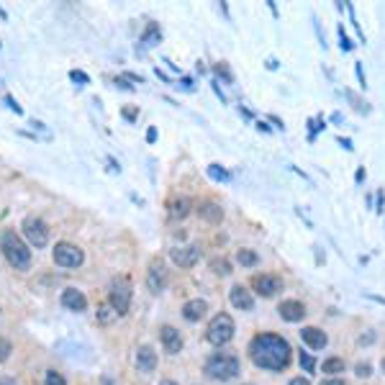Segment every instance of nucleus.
Here are the masks:
<instances>
[{
	"mask_svg": "<svg viewBox=\"0 0 385 385\" xmlns=\"http://www.w3.org/2000/svg\"><path fill=\"white\" fill-rule=\"evenodd\" d=\"M290 344L277 334H257L249 342L252 362L270 372H283L290 365Z\"/></svg>",
	"mask_w": 385,
	"mask_h": 385,
	"instance_id": "f257e3e1",
	"label": "nucleus"
},
{
	"mask_svg": "<svg viewBox=\"0 0 385 385\" xmlns=\"http://www.w3.org/2000/svg\"><path fill=\"white\" fill-rule=\"evenodd\" d=\"M0 252L6 254L10 268L16 270L31 268V249L26 247V242L16 231H3V236H0Z\"/></svg>",
	"mask_w": 385,
	"mask_h": 385,
	"instance_id": "f03ea898",
	"label": "nucleus"
},
{
	"mask_svg": "<svg viewBox=\"0 0 385 385\" xmlns=\"http://www.w3.org/2000/svg\"><path fill=\"white\" fill-rule=\"evenodd\" d=\"M239 360H236L234 354H227V352H216V354H211L206 365H203V372L211 377V380H218V383H229V380H234L239 375Z\"/></svg>",
	"mask_w": 385,
	"mask_h": 385,
	"instance_id": "7ed1b4c3",
	"label": "nucleus"
},
{
	"mask_svg": "<svg viewBox=\"0 0 385 385\" xmlns=\"http://www.w3.org/2000/svg\"><path fill=\"white\" fill-rule=\"evenodd\" d=\"M234 318L229 316V313H216V316L208 321V329H206V339L211 344H216V347H224L234 339Z\"/></svg>",
	"mask_w": 385,
	"mask_h": 385,
	"instance_id": "20e7f679",
	"label": "nucleus"
},
{
	"mask_svg": "<svg viewBox=\"0 0 385 385\" xmlns=\"http://www.w3.org/2000/svg\"><path fill=\"white\" fill-rule=\"evenodd\" d=\"M108 303L113 306V311H116L118 316L129 313V306H131V283L126 277H113L110 280Z\"/></svg>",
	"mask_w": 385,
	"mask_h": 385,
	"instance_id": "39448f33",
	"label": "nucleus"
},
{
	"mask_svg": "<svg viewBox=\"0 0 385 385\" xmlns=\"http://www.w3.org/2000/svg\"><path fill=\"white\" fill-rule=\"evenodd\" d=\"M21 229H24V236L28 239V244L36 247V249H44V247L49 244V227L44 224V218L26 216L24 224H21Z\"/></svg>",
	"mask_w": 385,
	"mask_h": 385,
	"instance_id": "423d86ee",
	"label": "nucleus"
},
{
	"mask_svg": "<svg viewBox=\"0 0 385 385\" xmlns=\"http://www.w3.org/2000/svg\"><path fill=\"white\" fill-rule=\"evenodd\" d=\"M51 257H54V262H57L59 268H80L85 262V252L77 247V244H69V242H59L57 247H54V252H51Z\"/></svg>",
	"mask_w": 385,
	"mask_h": 385,
	"instance_id": "0eeeda50",
	"label": "nucleus"
},
{
	"mask_svg": "<svg viewBox=\"0 0 385 385\" xmlns=\"http://www.w3.org/2000/svg\"><path fill=\"white\" fill-rule=\"evenodd\" d=\"M147 288L154 295L162 293L167 288V270H165V262L162 260H151L149 272H147Z\"/></svg>",
	"mask_w": 385,
	"mask_h": 385,
	"instance_id": "6e6552de",
	"label": "nucleus"
},
{
	"mask_svg": "<svg viewBox=\"0 0 385 385\" xmlns=\"http://www.w3.org/2000/svg\"><path fill=\"white\" fill-rule=\"evenodd\" d=\"M252 288L262 298H272V295H277V290H283V280L277 275H257L252 280Z\"/></svg>",
	"mask_w": 385,
	"mask_h": 385,
	"instance_id": "1a4fd4ad",
	"label": "nucleus"
},
{
	"mask_svg": "<svg viewBox=\"0 0 385 385\" xmlns=\"http://www.w3.org/2000/svg\"><path fill=\"white\" fill-rule=\"evenodd\" d=\"M170 257H172V262H175L177 268H192L195 262L201 260V249H198L195 244L175 247V249H170Z\"/></svg>",
	"mask_w": 385,
	"mask_h": 385,
	"instance_id": "9d476101",
	"label": "nucleus"
},
{
	"mask_svg": "<svg viewBox=\"0 0 385 385\" xmlns=\"http://www.w3.org/2000/svg\"><path fill=\"white\" fill-rule=\"evenodd\" d=\"M59 301H62V306L67 311H75V313H83V311H88V298H85L77 288H67V290H62V295H59Z\"/></svg>",
	"mask_w": 385,
	"mask_h": 385,
	"instance_id": "9b49d317",
	"label": "nucleus"
},
{
	"mask_svg": "<svg viewBox=\"0 0 385 385\" xmlns=\"http://www.w3.org/2000/svg\"><path fill=\"white\" fill-rule=\"evenodd\" d=\"M277 313H280V318L288 321V324H298V321H303V316H306V306H303L301 301H283L277 306Z\"/></svg>",
	"mask_w": 385,
	"mask_h": 385,
	"instance_id": "f8f14e48",
	"label": "nucleus"
},
{
	"mask_svg": "<svg viewBox=\"0 0 385 385\" xmlns=\"http://www.w3.org/2000/svg\"><path fill=\"white\" fill-rule=\"evenodd\" d=\"M136 368H139V372H144V375H149V372L157 370V352L151 350L149 344H142V347L136 350Z\"/></svg>",
	"mask_w": 385,
	"mask_h": 385,
	"instance_id": "ddd939ff",
	"label": "nucleus"
},
{
	"mask_svg": "<svg viewBox=\"0 0 385 385\" xmlns=\"http://www.w3.org/2000/svg\"><path fill=\"white\" fill-rule=\"evenodd\" d=\"M159 339H162V347H165V352L167 354H177V352L183 350V336H180V331H177L175 327H162V331H159Z\"/></svg>",
	"mask_w": 385,
	"mask_h": 385,
	"instance_id": "4468645a",
	"label": "nucleus"
},
{
	"mask_svg": "<svg viewBox=\"0 0 385 385\" xmlns=\"http://www.w3.org/2000/svg\"><path fill=\"white\" fill-rule=\"evenodd\" d=\"M229 301H231V306L239 311H252L254 309V298H252V293L244 288V285H234L231 290H229Z\"/></svg>",
	"mask_w": 385,
	"mask_h": 385,
	"instance_id": "2eb2a0df",
	"label": "nucleus"
},
{
	"mask_svg": "<svg viewBox=\"0 0 385 385\" xmlns=\"http://www.w3.org/2000/svg\"><path fill=\"white\" fill-rule=\"evenodd\" d=\"M301 339H303V344H309L311 350H324L329 344V336L318 327H306L301 331Z\"/></svg>",
	"mask_w": 385,
	"mask_h": 385,
	"instance_id": "dca6fc26",
	"label": "nucleus"
},
{
	"mask_svg": "<svg viewBox=\"0 0 385 385\" xmlns=\"http://www.w3.org/2000/svg\"><path fill=\"white\" fill-rule=\"evenodd\" d=\"M206 311H208V303L201 301V298H192V301H188L183 306V316H185V321L195 324V321H201V318L206 316Z\"/></svg>",
	"mask_w": 385,
	"mask_h": 385,
	"instance_id": "f3484780",
	"label": "nucleus"
},
{
	"mask_svg": "<svg viewBox=\"0 0 385 385\" xmlns=\"http://www.w3.org/2000/svg\"><path fill=\"white\" fill-rule=\"evenodd\" d=\"M198 216H201L203 221H208V224H221V218H224V208L213 201H206V203L198 206Z\"/></svg>",
	"mask_w": 385,
	"mask_h": 385,
	"instance_id": "a211bd4d",
	"label": "nucleus"
},
{
	"mask_svg": "<svg viewBox=\"0 0 385 385\" xmlns=\"http://www.w3.org/2000/svg\"><path fill=\"white\" fill-rule=\"evenodd\" d=\"M162 42V28H159V24H147V28L142 31V39H139V44H142V49H151V47H157V44Z\"/></svg>",
	"mask_w": 385,
	"mask_h": 385,
	"instance_id": "6ab92c4d",
	"label": "nucleus"
},
{
	"mask_svg": "<svg viewBox=\"0 0 385 385\" xmlns=\"http://www.w3.org/2000/svg\"><path fill=\"white\" fill-rule=\"evenodd\" d=\"M188 213H190V201L188 198H175L170 203V216L172 218H185Z\"/></svg>",
	"mask_w": 385,
	"mask_h": 385,
	"instance_id": "aec40b11",
	"label": "nucleus"
},
{
	"mask_svg": "<svg viewBox=\"0 0 385 385\" xmlns=\"http://www.w3.org/2000/svg\"><path fill=\"white\" fill-rule=\"evenodd\" d=\"M236 262H239L242 268H254V265L260 262V257H257V252H252V249H239L236 252Z\"/></svg>",
	"mask_w": 385,
	"mask_h": 385,
	"instance_id": "412c9836",
	"label": "nucleus"
},
{
	"mask_svg": "<svg viewBox=\"0 0 385 385\" xmlns=\"http://www.w3.org/2000/svg\"><path fill=\"white\" fill-rule=\"evenodd\" d=\"M324 372L327 375H339V372H344V360L342 357H329V360H324Z\"/></svg>",
	"mask_w": 385,
	"mask_h": 385,
	"instance_id": "4be33fe9",
	"label": "nucleus"
},
{
	"mask_svg": "<svg viewBox=\"0 0 385 385\" xmlns=\"http://www.w3.org/2000/svg\"><path fill=\"white\" fill-rule=\"evenodd\" d=\"M208 175L213 177V180H218V183H229V180H231V175H229L221 165H208Z\"/></svg>",
	"mask_w": 385,
	"mask_h": 385,
	"instance_id": "5701e85b",
	"label": "nucleus"
},
{
	"mask_svg": "<svg viewBox=\"0 0 385 385\" xmlns=\"http://www.w3.org/2000/svg\"><path fill=\"white\" fill-rule=\"evenodd\" d=\"M113 318H118V313L116 311H113V306H101V309H98V321H101V324H110V321H113Z\"/></svg>",
	"mask_w": 385,
	"mask_h": 385,
	"instance_id": "b1692460",
	"label": "nucleus"
},
{
	"mask_svg": "<svg viewBox=\"0 0 385 385\" xmlns=\"http://www.w3.org/2000/svg\"><path fill=\"white\" fill-rule=\"evenodd\" d=\"M211 270H213L216 275H229V272H231V265H229V260H224V257H221V260L211 262Z\"/></svg>",
	"mask_w": 385,
	"mask_h": 385,
	"instance_id": "393cba45",
	"label": "nucleus"
},
{
	"mask_svg": "<svg viewBox=\"0 0 385 385\" xmlns=\"http://www.w3.org/2000/svg\"><path fill=\"white\" fill-rule=\"evenodd\" d=\"M44 385H67V380L59 375L57 370H47V377H44Z\"/></svg>",
	"mask_w": 385,
	"mask_h": 385,
	"instance_id": "a878e982",
	"label": "nucleus"
},
{
	"mask_svg": "<svg viewBox=\"0 0 385 385\" xmlns=\"http://www.w3.org/2000/svg\"><path fill=\"white\" fill-rule=\"evenodd\" d=\"M213 69H216V75H218V77H224V83H234V75H231V69H229L227 62H218V65H216Z\"/></svg>",
	"mask_w": 385,
	"mask_h": 385,
	"instance_id": "bb28decb",
	"label": "nucleus"
},
{
	"mask_svg": "<svg viewBox=\"0 0 385 385\" xmlns=\"http://www.w3.org/2000/svg\"><path fill=\"white\" fill-rule=\"evenodd\" d=\"M301 368L306 370V372H313V370H316V360H313L311 354H306V352H301Z\"/></svg>",
	"mask_w": 385,
	"mask_h": 385,
	"instance_id": "cd10ccee",
	"label": "nucleus"
},
{
	"mask_svg": "<svg viewBox=\"0 0 385 385\" xmlns=\"http://www.w3.org/2000/svg\"><path fill=\"white\" fill-rule=\"evenodd\" d=\"M347 98H350V101H354V108L360 110V113H370V106H368V103H362L360 98L354 95V92H347Z\"/></svg>",
	"mask_w": 385,
	"mask_h": 385,
	"instance_id": "c85d7f7f",
	"label": "nucleus"
},
{
	"mask_svg": "<svg viewBox=\"0 0 385 385\" xmlns=\"http://www.w3.org/2000/svg\"><path fill=\"white\" fill-rule=\"evenodd\" d=\"M10 350H13V347H10L8 339H0V362L8 360V357H10Z\"/></svg>",
	"mask_w": 385,
	"mask_h": 385,
	"instance_id": "c756f323",
	"label": "nucleus"
},
{
	"mask_svg": "<svg viewBox=\"0 0 385 385\" xmlns=\"http://www.w3.org/2000/svg\"><path fill=\"white\" fill-rule=\"evenodd\" d=\"M339 47H342V51H350V49H352L350 36L344 34V26H339Z\"/></svg>",
	"mask_w": 385,
	"mask_h": 385,
	"instance_id": "7c9ffc66",
	"label": "nucleus"
},
{
	"mask_svg": "<svg viewBox=\"0 0 385 385\" xmlns=\"http://www.w3.org/2000/svg\"><path fill=\"white\" fill-rule=\"evenodd\" d=\"M69 77H72V83H80V85L90 83V77L85 75V72H80V69H72V72H69Z\"/></svg>",
	"mask_w": 385,
	"mask_h": 385,
	"instance_id": "2f4dec72",
	"label": "nucleus"
},
{
	"mask_svg": "<svg viewBox=\"0 0 385 385\" xmlns=\"http://www.w3.org/2000/svg\"><path fill=\"white\" fill-rule=\"evenodd\" d=\"M129 83H131V80H126L124 75H121V77H113V85H116V88H121V90H129V92H131V90H134V85H129Z\"/></svg>",
	"mask_w": 385,
	"mask_h": 385,
	"instance_id": "473e14b6",
	"label": "nucleus"
},
{
	"mask_svg": "<svg viewBox=\"0 0 385 385\" xmlns=\"http://www.w3.org/2000/svg\"><path fill=\"white\" fill-rule=\"evenodd\" d=\"M357 375H360V377H370V375H372V368H370L368 362H360V365H357Z\"/></svg>",
	"mask_w": 385,
	"mask_h": 385,
	"instance_id": "72a5a7b5",
	"label": "nucleus"
},
{
	"mask_svg": "<svg viewBox=\"0 0 385 385\" xmlns=\"http://www.w3.org/2000/svg\"><path fill=\"white\" fill-rule=\"evenodd\" d=\"M3 101H6V106H8V108L13 110V113H24V108H21V106H18V103L13 101V98H10V95H6Z\"/></svg>",
	"mask_w": 385,
	"mask_h": 385,
	"instance_id": "f704fd0d",
	"label": "nucleus"
},
{
	"mask_svg": "<svg viewBox=\"0 0 385 385\" xmlns=\"http://www.w3.org/2000/svg\"><path fill=\"white\" fill-rule=\"evenodd\" d=\"M124 118H126V121H134V118H136V108H124Z\"/></svg>",
	"mask_w": 385,
	"mask_h": 385,
	"instance_id": "c9c22d12",
	"label": "nucleus"
},
{
	"mask_svg": "<svg viewBox=\"0 0 385 385\" xmlns=\"http://www.w3.org/2000/svg\"><path fill=\"white\" fill-rule=\"evenodd\" d=\"M354 72H357V77H360L362 88H365V72H362V65H360V62H357V65H354Z\"/></svg>",
	"mask_w": 385,
	"mask_h": 385,
	"instance_id": "e433bc0d",
	"label": "nucleus"
},
{
	"mask_svg": "<svg viewBox=\"0 0 385 385\" xmlns=\"http://www.w3.org/2000/svg\"><path fill=\"white\" fill-rule=\"evenodd\" d=\"M375 342V334H362L360 336V344H372Z\"/></svg>",
	"mask_w": 385,
	"mask_h": 385,
	"instance_id": "4c0bfd02",
	"label": "nucleus"
},
{
	"mask_svg": "<svg viewBox=\"0 0 385 385\" xmlns=\"http://www.w3.org/2000/svg\"><path fill=\"white\" fill-rule=\"evenodd\" d=\"M321 385H347L344 380H339V377H329V380H324Z\"/></svg>",
	"mask_w": 385,
	"mask_h": 385,
	"instance_id": "58836bf2",
	"label": "nucleus"
},
{
	"mask_svg": "<svg viewBox=\"0 0 385 385\" xmlns=\"http://www.w3.org/2000/svg\"><path fill=\"white\" fill-rule=\"evenodd\" d=\"M154 139H157V129H154V126H151V129H149V131H147V142H154Z\"/></svg>",
	"mask_w": 385,
	"mask_h": 385,
	"instance_id": "ea45409f",
	"label": "nucleus"
},
{
	"mask_svg": "<svg viewBox=\"0 0 385 385\" xmlns=\"http://www.w3.org/2000/svg\"><path fill=\"white\" fill-rule=\"evenodd\" d=\"M288 385H311V383L306 380V377H293V380H290Z\"/></svg>",
	"mask_w": 385,
	"mask_h": 385,
	"instance_id": "a19ab883",
	"label": "nucleus"
},
{
	"mask_svg": "<svg viewBox=\"0 0 385 385\" xmlns=\"http://www.w3.org/2000/svg\"><path fill=\"white\" fill-rule=\"evenodd\" d=\"M339 144H342L344 149H352V142H350V139H339Z\"/></svg>",
	"mask_w": 385,
	"mask_h": 385,
	"instance_id": "79ce46f5",
	"label": "nucleus"
},
{
	"mask_svg": "<svg viewBox=\"0 0 385 385\" xmlns=\"http://www.w3.org/2000/svg\"><path fill=\"white\" fill-rule=\"evenodd\" d=\"M0 385H16V383H13L10 377H3V380H0Z\"/></svg>",
	"mask_w": 385,
	"mask_h": 385,
	"instance_id": "37998d69",
	"label": "nucleus"
},
{
	"mask_svg": "<svg viewBox=\"0 0 385 385\" xmlns=\"http://www.w3.org/2000/svg\"><path fill=\"white\" fill-rule=\"evenodd\" d=\"M159 385H177V383H175V380H162Z\"/></svg>",
	"mask_w": 385,
	"mask_h": 385,
	"instance_id": "c03bdc74",
	"label": "nucleus"
},
{
	"mask_svg": "<svg viewBox=\"0 0 385 385\" xmlns=\"http://www.w3.org/2000/svg\"><path fill=\"white\" fill-rule=\"evenodd\" d=\"M380 368H383V372H385V357H383V362H380Z\"/></svg>",
	"mask_w": 385,
	"mask_h": 385,
	"instance_id": "a18cd8bd",
	"label": "nucleus"
},
{
	"mask_svg": "<svg viewBox=\"0 0 385 385\" xmlns=\"http://www.w3.org/2000/svg\"><path fill=\"white\" fill-rule=\"evenodd\" d=\"M103 385H113V383H110V380H103Z\"/></svg>",
	"mask_w": 385,
	"mask_h": 385,
	"instance_id": "49530a36",
	"label": "nucleus"
},
{
	"mask_svg": "<svg viewBox=\"0 0 385 385\" xmlns=\"http://www.w3.org/2000/svg\"><path fill=\"white\" fill-rule=\"evenodd\" d=\"M247 385H252V383H247Z\"/></svg>",
	"mask_w": 385,
	"mask_h": 385,
	"instance_id": "de8ad7c7",
	"label": "nucleus"
}]
</instances>
